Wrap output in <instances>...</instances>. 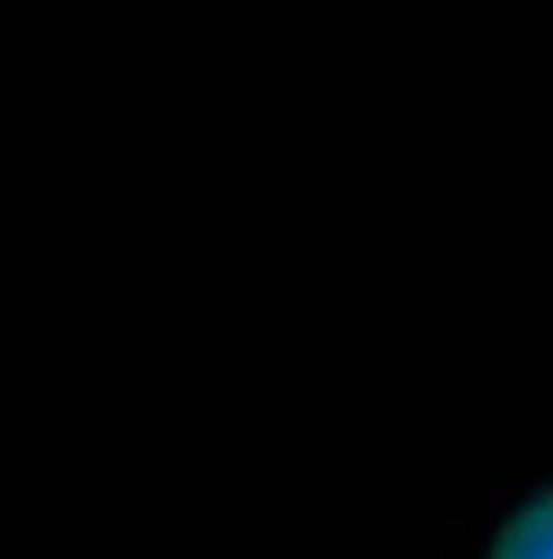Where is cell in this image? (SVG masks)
<instances>
[{
  "label": "cell",
  "mask_w": 553,
  "mask_h": 559,
  "mask_svg": "<svg viewBox=\"0 0 553 559\" xmlns=\"http://www.w3.org/2000/svg\"><path fill=\"white\" fill-rule=\"evenodd\" d=\"M485 559H553V491H540L527 512H519Z\"/></svg>",
  "instance_id": "6da1fadb"
}]
</instances>
